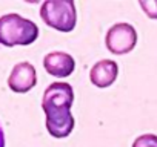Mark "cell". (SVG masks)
Here are the masks:
<instances>
[{
	"label": "cell",
	"mask_w": 157,
	"mask_h": 147,
	"mask_svg": "<svg viewBox=\"0 0 157 147\" xmlns=\"http://www.w3.org/2000/svg\"><path fill=\"white\" fill-rule=\"evenodd\" d=\"M74 103L72 86L63 81L51 83L42 98V109L46 117V130L52 138H66L71 135L75 121L71 113Z\"/></svg>",
	"instance_id": "6da1fadb"
},
{
	"label": "cell",
	"mask_w": 157,
	"mask_h": 147,
	"mask_svg": "<svg viewBox=\"0 0 157 147\" xmlns=\"http://www.w3.org/2000/svg\"><path fill=\"white\" fill-rule=\"evenodd\" d=\"M39 37V26L19 14H5L0 17V45L28 46L33 45Z\"/></svg>",
	"instance_id": "7a4b0ae2"
},
{
	"label": "cell",
	"mask_w": 157,
	"mask_h": 147,
	"mask_svg": "<svg viewBox=\"0 0 157 147\" xmlns=\"http://www.w3.org/2000/svg\"><path fill=\"white\" fill-rule=\"evenodd\" d=\"M42 20L52 29L71 32L77 23L74 0H46L40 6Z\"/></svg>",
	"instance_id": "3957f363"
},
{
	"label": "cell",
	"mask_w": 157,
	"mask_h": 147,
	"mask_svg": "<svg viewBox=\"0 0 157 147\" xmlns=\"http://www.w3.org/2000/svg\"><path fill=\"white\" fill-rule=\"evenodd\" d=\"M106 49L114 55L129 54L137 45V31L129 23L113 25L105 35Z\"/></svg>",
	"instance_id": "277c9868"
},
{
	"label": "cell",
	"mask_w": 157,
	"mask_h": 147,
	"mask_svg": "<svg viewBox=\"0 0 157 147\" xmlns=\"http://www.w3.org/2000/svg\"><path fill=\"white\" fill-rule=\"evenodd\" d=\"M37 84V72L36 67L28 61L17 63L10 77H8V86L16 94H26Z\"/></svg>",
	"instance_id": "5b68a950"
},
{
	"label": "cell",
	"mask_w": 157,
	"mask_h": 147,
	"mask_svg": "<svg viewBox=\"0 0 157 147\" xmlns=\"http://www.w3.org/2000/svg\"><path fill=\"white\" fill-rule=\"evenodd\" d=\"M43 67L52 77L66 78L75 69V60L71 54L63 51H54L43 57Z\"/></svg>",
	"instance_id": "8992f818"
},
{
	"label": "cell",
	"mask_w": 157,
	"mask_h": 147,
	"mask_svg": "<svg viewBox=\"0 0 157 147\" xmlns=\"http://www.w3.org/2000/svg\"><path fill=\"white\" fill-rule=\"evenodd\" d=\"M117 75H119V64L114 60L103 58L91 67L90 80L96 88L105 89L109 88L117 80Z\"/></svg>",
	"instance_id": "52a82bcc"
},
{
	"label": "cell",
	"mask_w": 157,
	"mask_h": 147,
	"mask_svg": "<svg viewBox=\"0 0 157 147\" xmlns=\"http://www.w3.org/2000/svg\"><path fill=\"white\" fill-rule=\"evenodd\" d=\"M132 147H157V135L154 133H145L134 139Z\"/></svg>",
	"instance_id": "ba28073f"
},
{
	"label": "cell",
	"mask_w": 157,
	"mask_h": 147,
	"mask_svg": "<svg viewBox=\"0 0 157 147\" xmlns=\"http://www.w3.org/2000/svg\"><path fill=\"white\" fill-rule=\"evenodd\" d=\"M139 5L149 19L157 20V0H140Z\"/></svg>",
	"instance_id": "9c48e42d"
},
{
	"label": "cell",
	"mask_w": 157,
	"mask_h": 147,
	"mask_svg": "<svg viewBox=\"0 0 157 147\" xmlns=\"http://www.w3.org/2000/svg\"><path fill=\"white\" fill-rule=\"evenodd\" d=\"M0 147H5V132L2 124H0Z\"/></svg>",
	"instance_id": "30bf717a"
}]
</instances>
